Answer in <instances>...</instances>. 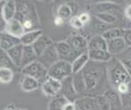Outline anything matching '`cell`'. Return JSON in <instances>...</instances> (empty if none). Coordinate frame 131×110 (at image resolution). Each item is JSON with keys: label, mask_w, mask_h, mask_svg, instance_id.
Masks as SVG:
<instances>
[{"label": "cell", "mask_w": 131, "mask_h": 110, "mask_svg": "<svg viewBox=\"0 0 131 110\" xmlns=\"http://www.w3.org/2000/svg\"><path fill=\"white\" fill-rule=\"evenodd\" d=\"M41 87L39 81L30 76L24 75L21 79V89L25 92H32Z\"/></svg>", "instance_id": "44dd1931"}, {"label": "cell", "mask_w": 131, "mask_h": 110, "mask_svg": "<svg viewBox=\"0 0 131 110\" xmlns=\"http://www.w3.org/2000/svg\"><path fill=\"white\" fill-rule=\"evenodd\" d=\"M73 75L71 63L66 60H59L57 62L48 69V76L57 80H63L64 79Z\"/></svg>", "instance_id": "3957f363"}, {"label": "cell", "mask_w": 131, "mask_h": 110, "mask_svg": "<svg viewBox=\"0 0 131 110\" xmlns=\"http://www.w3.org/2000/svg\"><path fill=\"white\" fill-rule=\"evenodd\" d=\"M90 60H90V56L88 52H85V53L80 55L79 57H77L73 62H71V68H72L73 75L80 73L86 67L87 64L89 63Z\"/></svg>", "instance_id": "ffe728a7"}, {"label": "cell", "mask_w": 131, "mask_h": 110, "mask_svg": "<svg viewBox=\"0 0 131 110\" xmlns=\"http://www.w3.org/2000/svg\"><path fill=\"white\" fill-rule=\"evenodd\" d=\"M54 44H55V48L60 60H66V62H69L71 63L76 59L75 55L73 53V51H72V48H71V46L67 41L57 42Z\"/></svg>", "instance_id": "ba28073f"}, {"label": "cell", "mask_w": 131, "mask_h": 110, "mask_svg": "<svg viewBox=\"0 0 131 110\" xmlns=\"http://www.w3.org/2000/svg\"><path fill=\"white\" fill-rule=\"evenodd\" d=\"M107 67H108V80L112 89H116L120 84L131 83L130 74L116 57H113L107 63Z\"/></svg>", "instance_id": "7a4b0ae2"}, {"label": "cell", "mask_w": 131, "mask_h": 110, "mask_svg": "<svg viewBox=\"0 0 131 110\" xmlns=\"http://www.w3.org/2000/svg\"><path fill=\"white\" fill-rule=\"evenodd\" d=\"M97 13H120V8L111 2L100 3L93 6V15Z\"/></svg>", "instance_id": "d6986e66"}, {"label": "cell", "mask_w": 131, "mask_h": 110, "mask_svg": "<svg viewBox=\"0 0 131 110\" xmlns=\"http://www.w3.org/2000/svg\"><path fill=\"white\" fill-rule=\"evenodd\" d=\"M14 70L6 68H0V82L2 84H9L14 79Z\"/></svg>", "instance_id": "4dcf8cb0"}, {"label": "cell", "mask_w": 131, "mask_h": 110, "mask_svg": "<svg viewBox=\"0 0 131 110\" xmlns=\"http://www.w3.org/2000/svg\"><path fill=\"white\" fill-rule=\"evenodd\" d=\"M7 53L10 56V58L12 59V60L14 62V63L16 65V67H18L20 69L24 53V45L22 43L16 45V47L10 49L7 52Z\"/></svg>", "instance_id": "d4e9b609"}, {"label": "cell", "mask_w": 131, "mask_h": 110, "mask_svg": "<svg viewBox=\"0 0 131 110\" xmlns=\"http://www.w3.org/2000/svg\"><path fill=\"white\" fill-rule=\"evenodd\" d=\"M36 60H38V56L35 53L33 46H25L24 45V53L20 69L22 70L25 67L28 66L29 64L33 63V62H36Z\"/></svg>", "instance_id": "ac0fdd59"}, {"label": "cell", "mask_w": 131, "mask_h": 110, "mask_svg": "<svg viewBox=\"0 0 131 110\" xmlns=\"http://www.w3.org/2000/svg\"><path fill=\"white\" fill-rule=\"evenodd\" d=\"M63 110H77L75 102H68Z\"/></svg>", "instance_id": "f35d334b"}, {"label": "cell", "mask_w": 131, "mask_h": 110, "mask_svg": "<svg viewBox=\"0 0 131 110\" xmlns=\"http://www.w3.org/2000/svg\"><path fill=\"white\" fill-rule=\"evenodd\" d=\"M64 20L62 19V18L59 17V16H56L55 19H54V23H55V25H57V26H60V25H62L64 23Z\"/></svg>", "instance_id": "ab89813d"}, {"label": "cell", "mask_w": 131, "mask_h": 110, "mask_svg": "<svg viewBox=\"0 0 131 110\" xmlns=\"http://www.w3.org/2000/svg\"><path fill=\"white\" fill-rule=\"evenodd\" d=\"M124 16H126V18L131 21V4L126 6L125 10H124Z\"/></svg>", "instance_id": "74e56055"}, {"label": "cell", "mask_w": 131, "mask_h": 110, "mask_svg": "<svg viewBox=\"0 0 131 110\" xmlns=\"http://www.w3.org/2000/svg\"><path fill=\"white\" fill-rule=\"evenodd\" d=\"M16 110H26V109H21V108H16Z\"/></svg>", "instance_id": "b9f144b4"}, {"label": "cell", "mask_w": 131, "mask_h": 110, "mask_svg": "<svg viewBox=\"0 0 131 110\" xmlns=\"http://www.w3.org/2000/svg\"><path fill=\"white\" fill-rule=\"evenodd\" d=\"M78 110H100L96 101V97H80L75 101Z\"/></svg>", "instance_id": "4fadbf2b"}, {"label": "cell", "mask_w": 131, "mask_h": 110, "mask_svg": "<svg viewBox=\"0 0 131 110\" xmlns=\"http://www.w3.org/2000/svg\"><path fill=\"white\" fill-rule=\"evenodd\" d=\"M21 70L24 75L30 76V77L35 79L39 81V83L41 85L48 78V69L39 60H36L33 63L29 64L28 66L22 69Z\"/></svg>", "instance_id": "277c9868"}, {"label": "cell", "mask_w": 131, "mask_h": 110, "mask_svg": "<svg viewBox=\"0 0 131 110\" xmlns=\"http://www.w3.org/2000/svg\"><path fill=\"white\" fill-rule=\"evenodd\" d=\"M116 58L121 62L122 65L126 68V70L131 76V47H127L120 55Z\"/></svg>", "instance_id": "f1b7e54d"}, {"label": "cell", "mask_w": 131, "mask_h": 110, "mask_svg": "<svg viewBox=\"0 0 131 110\" xmlns=\"http://www.w3.org/2000/svg\"><path fill=\"white\" fill-rule=\"evenodd\" d=\"M0 68H6V69H10L14 71H16L19 69L14 63L12 59L8 55L7 52H5L2 50L0 52Z\"/></svg>", "instance_id": "83f0119b"}, {"label": "cell", "mask_w": 131, "mask_h": 110, "mask_svg": "<svg viewBox=\"0 0 131 110\" xmlns=\"http://www.w3.org/2000/svg\"><path fill=\"white\" fill-rule=\"evenodd\" d=\"M96 101L100 110H111V106H110V101L104 94L97 96Z\"/></svg>", "instance_id": "1f68e13d"}, {"label": "cell", "mask_w": 131, "mask_h": 110, "mask_svg": "<svg viewBox=\"0 0 131 110\" xmlns=\"http://www.w3.org/2000/svg\"><path fill=\"white\" fill-rule=\"evenodd\" d=\"M20 43H21V41L17 37L13 36L6 32L0 33V48L2 51L8 52L10 49L16 47Z\"/></svg>", "instance_id": "8fae6325"}, {"label": "cell", "mask_w": 131, "mask_h": 110, "mask_svg": "<svg viewBox=\"0 0 131 110\" xmlns=\"http://www.w3.org/2000/svg\"><path fill=\"white\" fill-rule=\"evenodd\" d=\"M79 18H80V20L82 22L83 25H85L91 21V15L88 13H81L79 16Z\"/></svg>", "instance_id": "8d00e7d4"}, {"label": "cell", "mask_w": 131, "mask_h": 110, "mask_svg": "<svg viewBox=\"0 0 131 110\" xmlns=\"http://www.w3.org/2000/svg\"><path fill=\"white\" fill-rule=\"evenodd\" d=\"M60 94L63 96L69 102H75L80 97L75 85H74L72 76L62 80V89H61Z\"/></svg>", "instance_id": "8992f818"}, {"label": "cell", "mask_w": 131, "mask_h": 110, "mask_svg": "<svg viewBox=\"0 0 131 110\" xmlns=\"http://www.w3.org/2000/svg\"><path fill=\"white\" fill-rule=\"evenodd\" d=\"M70 25H71V26L72 27V28H74V29L76 30H81L83 28V26H84V25L82 23V22L80 20L79 16H74L73 17H71V19L70 20Z\"/></svg>", "instance_id": "836d02e7"}, {"label": "cell", "mask_w": 131, "mask_h": 110, "mask_svg": "<svg viewBox=\"0 0 131 110\" xmlns=\"http://www.w3.org/2000/svg\"><path fill=\"white\" fill-rule=\"evenodd\" d=\"M93 16L108 25H115L121 18L120 13H97L94 14Z\"/></svg>", "instance_id": "cb8c5ba5"}, {"label": "cell", "mask_w": 131, "mask_h": 110, "mask_svg": "<svg viewBox=\"0 0 131 110\" xmlns=\"http://www.w3.org/2000/svg\"><path fill=\"white\" fill-rule=\"evenodd\" d=\"M59 60H60V58H59V55L57 53V51H56L55 44L54 43L50 45L48 47V49L42 53V56L38 59L39 62H42L47 69H49L51 66H52Z\"/></svg>", "instance_id": "9c48e42d"}, {"label": "cell", "mask_w": 131, "mask_h": 110, "mask_svg": "<svg viewBox=\"0 0 131 110\" xmlns=\"http://www.w3.org/2000/svg\"><path fill=\"white\" fill-rule=\"evenodd\" d=\"M42 35V32L40 29L33 30V31L26 32L20 38V41H21L22 44L25 45V46H32Z\"/></svg>", "instance_id": "7402d4cb"}, {"label": "cell", "mask_w": 131, "mask_h": 110, "mask_svg": "<svg viewBox=\"0 0 131 110\" xmlns=\"http://www.w3.org/2000/svg\"><path fill=\"white\" fill-rule=\"evenodd\" d=\"M129 85H130V84H127V83L120 84V85H118V87H117L116 90L118 91V94H120V95H127V93L129 92V89H130Z\"/></svg>", "instance_id": "d590c367"}, {"label": "cell", "mask_w": 131, "mask_h": 110, "mask_svg": "<svg viewBox=\"0 0 131 110\" xmlns=\"http://www.w3.org/2000/svg\"><path fill=\"white\" fill-rule=\"evenodd\" d=\"M52 43H52V41L51 40L50 37H48L47 35L42 34V36L32 45L34 50H35V53H36L37 56H38V59L42 56V53H43V52L48 49V47L50 46V45H52Z\"/></svg>", "instance_id": "2e32d148"}, {"label": "cell", "mask_w": 131, "mask_h": 110, "mask_svg": "<svg viewBox=\"0 0 131 110\" xmlns=\"http://www.w3.org/2000/svg\"><path fill=\"white\" fill-rule=\"evenodd\" d=\"M72 77L78 94L81 97H97L110 89L107 63L90 60L80 73Z\"/></svg>", "instance_id": "6da1fadb"}, {"label": "cell", "mask_w": 131, "mask_h": 110, "mask_svg": "<svg viewBox=\"0 0 131 110\" xmlns=\"http://www.w3.org/2000/svg\"><path fill=\"white\" fill-rule=\"evenodd\" d=\"M72 48L75 57L89 52V41L81 34H73L66 40Z\"/></svg>", "instance_id": "5b68a950"}, {"label": "cell", "mask_w": 131, "mask_h": 110, "mask_svg": "<svg viewBox=\"0 0 131 110\" xmlns=\"http://www.w3.org/2000/svg\"><path fill=\"white\" fill-rule=\"evenodd\" d=\"M104 95L110 101L111 110H121L122 106H123V102H122L120 94H118V91L110 88L104 93Z\"/></svg>", "instance_id": "9a60e30c"}, {"label": "cell", "mask_w": 131, "mask_h": 110, "mask_svg": "<svg viewBox=\"0 0 131 110\" xmlns=\"http://www.w3.org/2000/svg\"><path fill=\"white\" fill-rule=\"evenodd\" d=\"M69 102L61 94L52 97L48 104V110H63L66 104Z\"/></svg>", "instance_id": "484cf974"}, {"label": "cell", "mask_w": 131, "mask_h": 110, "mask_svg": "<svg viewBox=\"0 0 131 110\" xmlns=\"http://www.w3.org/2000/svg\"><path fill=\"white\" fill-rule=\"evenodd\" d=\"M122 33H123V29H121L119 27H110V29L107 30V31L105 32V33H103L101 35H102V37L107 42H108V41L121 38Z\"/></svg>", "instance_id": "f546056e"}, {"label": "cell", "mask_w": 131, "mask_h": 110, "mask_svg": "<svg viewBox=\"0 0 131 110\" xmlns=\"http://www.w3.org/2000/svg\"><path fill=\"white\" fill-rule=\"evenodd\" d=\"M122 38L125 41L127 47H131V29L130 28H127V29H123V33H122Z\"/></svg>", "instance_id": "e575fe53"}, {"label": "cell", "mask_w": 131, "mask_h": 110, "mask_svg": "<svg viewBox=\"0 0 131 110\" xmlns=\"http://www.w3.org/2000/svg\"><path fill=\"white\" fill-rule=\"evenodd\" d=\"M88 53H89L90 60L92 62H100V63H108L113 58V56L108 52V51L89 50Z\"/></svg>", "instance_id": "e0dca14e"}, {"label": "cell", "mask_w": 131, "mask_h": 110, "mask_svg": "<svg viewBox=\"0 0 131 110\" xmlns=\"http://www.w3.org/2000/svg\"><path fill=\"white\" fill-rule=\"evenodd\" d=\"M93 27H94V29L96 30L97 32L100 33L101 34L110 28V25H107V23H105L104 22L100 21V19L96 18L95 16H94V19H93Z\"/></svg>", "instance_id": "d6a6232c"}, {"label": "cell", "mask_w": 131, "mask_h": 110, "mask_svg": "<svg viewBox=\"0 0 131 110\" xmlns=\"http://www.w3.org/2000/svg\"><path fill=\"white\" fill-rule=\"evenodd\" d=\"M108 43V51L113 57H118L127 48L123 38H118L107 42Z\"/></svg>", "instance_id": "5bb4252c"}, {"label": "cell", "mask_w": 131, "mask_h": 110, "mask_svg": "<svg viewBox=\"0 0 131 110\" xmlns=\"http://www.w3.org/2000/svg\"><path fill=\"white\" fill-rule=\"evenodd\" d=\"M6 32L9 34L20 39L26 33V30H25L22 22H20L16 18H14V19L10 20L9 22H7Z\"/></svg>", "instance_id": "30bf717a"}, {"label": "cell", "mask_w": 131, "mask_h": 110, "mask_svg": "<svg viewBox=\"0 0 131 110\" xmlns=\"http://www.w3.org/2000/svg\"><path fill=\"white\" fill-rule=\"evenodd\" d=\"M5 110H16V109H14V108H12V107H8V108H6V109H5Z\"/></svg>", "instance_id": "60d3db41"}, {"label": "cell", "mask_w": 131, "mask_h": 110, "mask_svg": "<svg viewBox=\"0 0 131 110\" xmlns=\"http://www.w3.org/2000/svg\"><path fill=\"white\" fill-rule=\"evenodd\" d=\"M57 16L62 18L64 21L71 19V17L74 16V10L72 6L69 4H62L59 6L57 10Z\"/></svg>", "instance_id": "4316f807"}, {"label": "cell", "mask_w": 131, "mask_h": 110, "mask_svg": "<svg viewBox=\"0 0 131 110\" xmlns=\"http://www.w3.org/2000/svg\"><path fill=\"white\" fill-rule=\"evenodd\" d=\"M41 89L45 96L53 97L60 94L61 89H62V81L57 80L48 76L45 82L41 85Z\"/></svg>", "instance_id": "52a82bcc"}, {"label": "cell", "mask_w": 131, "mask_h": 110, "mask_svg": "<svg viewBox=\"0 0 131 110\" xmlns=\"http://www.w3.org/2000/svg\"><path fill=\"white\" fill-rule=\"evenodd\" d=\"M89 50H103L108 51L107 41L101 34L95 35L89 40Z\"/></svg>", "instance_id": "603a6c76"}, {"label": "cell", "mask_w": 131, "mask_h": 110, "mask_svg": "<svg viewBox=\"0 0 131 110\" xmlns=\"http://www.w3.org/2000/svg\"><path fill=\"white\" fill-rule=\"evenodd\" d=\"M16 12H17V4L13 0H8L3 4L1 17L6 22H9L10 20L16 17Z\"/></svg>", "instance_id": "7c38bea8"}]
</instances>
